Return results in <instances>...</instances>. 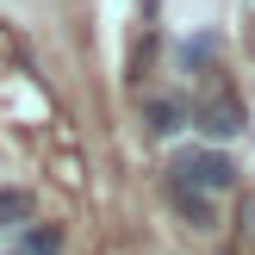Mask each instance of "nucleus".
Returning <instances> with one entry per match:
<instances>
[{"mask_svg": "<svg viewBox=\"0 0 255 255\" xmlns=\"http://www.w3.org/2000/svg\"><path fill=\"white\" fill-rule=\"evenodd\" d=\"M206 81H212V87H206V100L193 106V125L212 137V143H231V137H243V131H249V106H243V94H237L231 81H218V69H212Z\"/></svg>", "mask_w": 255, "mask_h": 255, "instance_id": "obj_1", "label": "nucleus"}, {"mask_svg": "<svg viewBox=\"0 0 255 255\" xmlns=\"http://www.w3.org/2000/svg\"><path fill=\"white\" fill-rule=\"evenodd\" d=\"M168 206L181 212L193 231H212L218 224V199H206V193H193V187H181V181H168Z\"/></svg>", "mask_w": 255, "mask_h": 255, "instance_id": "obj_3", "label": "nucleus"}, {"mask_svg": "<svg viewBox=\"0 0 255 255\" xmlns=\"http://www.w3.org/2000/svg\"><path fill=\"white\" fill-rule=\"evenodd\" d=\"M149 62H156V31H143V37H137V50H131V81H143V75H149Z\"/></svg>", "mask_w": 255, "mask_h": 255, "instance_id": "obj_8", "label": "nucleus"}, {"mask_svg": "<svg viewBox=\"0 0 255 255\" xmlns=\"http://www.w3.org/2000/svg\"><path fill=\"white\" fill-rule=\"evenodd\" d=\"M181 62L193 75H212V62H218V31H199V37H187L181 44Z\"/></svg>", "mask_w": 255, "mask_h": 255, "instance_id": "obj_5", "label": "nucleus"}, {"mask_svg": "<svg viewBox=\"0 0 255 255\" xmlns=\"http://www.w3.org/2000/svg\"><path fill=\"white\" fill-rule=\"evenodd\" d=\"M143 125H149V131H156V137H174V131H187V125H193V106H187V100H149V106H143Z\"/></svg>", "mask_w": 255, "mask_h": 255, "instance_id": "obj_4", "label": "nucleus"}, {"mask_svg": "<svg viewBox=\"0 0 255 255\" xmlns=\"http://www.w3.org/2000/svg\"><path fill=\"white\" fill-rule=\"evenodd\" d=\"M6 255H62V231L56 224H31L19 237V249H6Z\"/></svg>", "mask_w": 255, "mask_h": 255, "instance_id": "obj_6", "label": "nucleus"}, {"mask_svg": "<svg viewBox=\"0 0 255 255\" xmlns=\"http://www.w3.org/2000/svg\"><path fill=\"white\" fill-rule=\"evenodd\" d=\"M168 181H181V187H193V193L218 199V193H231V187H237V162L224 156L218 143H212V149H187V156H174Z\"/></svg>", "mask_w": 255, "mask_h": 255, "instance_id": "obj_2", "label": "nucleus"}, {"mask_svg": "<svg viewBox=\"0 0 255 255\" xmlns=\"http://www.w3.org/2000/svg\"><path fill=\"white\" fill-rule=\"evenodd\" d=\"M31 218V193L25 187H0V231H19Z\"/></svg>", "mask_w": 255, "mask_h": 255, "instance_id": "obj_7", "label": "nucleus"}]
</instances>
